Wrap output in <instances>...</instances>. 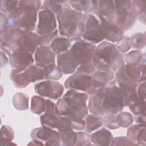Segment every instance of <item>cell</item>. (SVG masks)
I'll return each mask as SVG.
<instances>
[{"mask_svg":"<svg viewBox=\"0 0 146 146\" xmlns=\"http://www.w3.org/2000/svg\"><path fill=\"white\" fill-rule=\"evenodd\" d=\"M116 5L115 23L123 31L131 29L136 17L132 7V1H114Z\"/></svg>","mask_w":146,"mask_h":146,"instance_id":"5b68a950","label":"cell"},{"mask_svg":"<svg viewBox=\"0 0 146 146\" xmlns=\"http://www.w3.org/2000/svg\"><path fill=\"white\" fill-rule=\"evenodd\" d=\"M136 88L137 93L140 98L143 100H145V81L140 83L138 87Z\"/></svg>","mask_w":146,"mask_h":146,"instance_id":"f35d334b","label":"cell"},{"mask_svg":"<svg viewBox=\"0 0 146 146\" xmlns=\"http://www.w3.org/2000/svg\"><path fill=\"white\" fill-rule=\"evenodd\" d=\"M131 46L137 49H141L145 45V35L144 33H136L129 38Z\"/></svg>","mask_w":146,"mask_h":146,"instance_id":"83f0119b","label":"cell"},{"mask_svg":"<svg viewBox=\"0 0 146 146\" xmlns=\"http://www.w3.org/2000/svg\"><path fill=\"white\" fill-rule=\"evenodd\" d=\"M70 46L71 42L68 39L63 37H56L52 40L50 44V48L54 53L59 54L67 51Z\"/></svg>","mask_w":146,"mask_h":146,"instance_id":"44dd1931","label":"cell"},{"mask_svg":"<svg viewBox=\"0 0 146 146\" xmlns=\"http://www.w3.org/2000/svg\"><path fill=\"white\" fill-rule=\"evenodd\" d=\"M82 37L84 40L91 43H98L104 39L100 23L92 14L86 15Z\"/></svg>","mask_w":146,"mask_h":146,"instance_id":"ba28073f","label":"cell"},{"mask_svg":"<svg viewBox=\"0 0 146 146\" xmlns=\"http://www.w3.org/2000/svg\"><path fill=\"white\" fill-rule=\"evenodd\" d=\"M100 25L104 39L116 42L120 41L124 37V31L115 22L102 19Z\"/></svg>","mask_w":146,"mask_h":146,"instance_id":"5bb4252c","label":"cell"},{"mask_svg":"<svg viewBox=\"0 0 146 146\" xmlns=\"http://www.w3.org/2000/svg\"><path fill=\"white\" fill-rule=\"evenodd\" d=\"M68 3L72 9L78 12H88L91 11L92 1H69Z\"/></svg>","mask_w":146,"mask_h":146,"instance_id":"4316f807","label":"cell"},{"mask_svg":"<svg viewBox=\"0 0 146 146\" xmlns=\"http://www.w3.org/2000/svg\"><path fill=\"white\" fill-rule=\"evenodd\" d=\"M129 108L136 115L145 114V101L140 99L135 100L129 104Z\"/></svg>","mask_w":146,"mask_h":146,"instance_id":"f1b7e54d","label":"cell"},{"mask_svg":"<svg viewBox=\"0 0 146 146\" xmlns=\"http://www.w3.org/2000/svg\"><path fill=\"white\" fill-rule=\"evenodd\" d=\"M59 30L61 35L77 38L82 35L84 29L86 15L68 5L66 1L62 10L57 14Z\"/></svg>","mask_w":146,"mask_h":146,"instance_id":"7a4b0ae2","label":"cell"},{"mask_svg":"<svg viewBox=\"0 0 146 146\" xmlns=\"http://www.w3.org/2000/svg\"><path fill=\"white\" fill-rule=\"evenodd\" d=\"M43 46L42 36L38 34L29 33L21 34L17 39L14 51H21L33 54L39 47Z\"/></svg>","mask_w":146,"mask_h":146,"instance_id":"9c48e42d","label":"cell"},{"mask_svg":"<svg viewBox=\"0 0 146 146\" xmlns=\"http://www.w3.org/2000/svg\"><path fill=\"white\" fill-rule=\"evenodd\" d=\"M64 1H44L42 9H46L50 10L54 13L58 14L63 9V3Z\"/></svg>","mask_w":146,"mask_h":146,"instance_id":"1f68e13d","label":"cell"},{"mask_svg":"<svg viewBox=\"0 0 146 146\" xmlns=\"http://www.w3.org/2000/svg\"><path fill=\"white\" fill-rule=\"evenodd\" d=\"M113 76V71L108 68H96L94 72V78L104 85L111 82Z\"/></svg>","mask_w":146,"mask_h":146,"instance_id":"7402d4cb","label":"cell"},{"mask_svg":"<svg viewBox=\"0 0 146 146\" xmlns=\"http://www.w3.org/2000/svg\"><path fill=\"white\" fill-rule=\"evenodd\" d=\"M55 53L47 46H39L35 53V59L36 64L46 67L55 64Z\"/></svg>","mask_w":146,"mask_h":146,"instance_id":"e0dca14e","label":"cell"},{"mask_svg":"<svg viewBox=\"0 0 146 146\" xmlns=\"http://www.w3.org/2000/svg\"><path fill=\"white\" fill-rule=\"evenodd\" d=\"M45 70V78L58 80L62 76V72L55 64L44 67Z\"/></svg>","mask_w":146,"mask_h":146,"instance_id":"4dcf8cb0","label":"cell"},{"mask_svg":"<svg viewBox=\"0 0 146 146\" xmlns=\"http://www.w3.org/2000/svg\"><path fill=\"white\" fill-rule=\"evenodd\" d=\"M56 27L55 16L50 10L42 9L39 13V21L36 26L37 34L44 36L55 31Z\"/></svg>","mask_w":146,"mask_h":146,"instance_id":"30bf717a","label":"cell"},{"mask_svg":"<svg viewBox=\"0 0 146 146\" xmlns=\"http://www.w3.org/2000/svg\"><path fill=\"white\" fill-rule=\"evenodd\" d=\"M102 121L104 123V125L110 128L115 129L119 127L116 121V116H113L112 115H107L102 119Z\"/></svg>","mask_w":146,"mask_h":146,"instance_id":"8d00e7d4","label":"cell"},{"mask_svg":"<svg viewBox=\"0 0 146 146\" xmlns=\"http://www.w3.org/2000/svg\"><path fill=\"white\" fill-rule=\"evenodd\" d=\"M95 80L92 74L76 71L66 80L65 87L70 90L83 91L91 95Z\"/></svg>","mask_w":146,"mask_h":146,"instance_id":"52a82bcc","label":"cell"},{"mask_svg":"<svg viewBox=\"0 0 146 146\" xmlns=\"http://www.w3.org/2000/svg\"><path fill=\"white\" fill-rule=\"evenodd\" d=\"M135 121L139 124L145 125V114L136 115L135 116Z\"/></svg>","mask_w":146,"mask_h":146,"instance_id":"ab89813d","label":"cell"},{"mask_svg":"<svg viewBox=\"0 0 146 146\" xmlns=\"http://www.w3.org/2000/svg\"><path fill=\"white\" fill-rule=\"evenodd\" d=\"M35 90L40 95L55 99L63 94L64 88L57 82L47 80L36 83L35 85Z\"/></svg>","mask_w":146,"mask_h":146,"instance_id":"7c38bea8","label":"cell"},{"mask_svg":"<svg viewBox=\"0 0 146 146\" xmlns=\"http://www.w3.org/2000/svg\"><path fill=\"white\" fill-rule=\"evenodd\" d=\"M115 82L125 88H135L145 79V64H124L117 70Z\"/></svg>","mask_w":146,"mask_h":146,"instance_id":"277c9868","label":"cell"},{"mask_svg":"<svg viewBox=\"0 0 146 146\" xmlns=\"http://www.w3.org/2000/svg\"><path fill=\"white\" fill-rule=\"evenodd\" d=\"M133 10L136 17L145 24V1H132Z\"/></svg>","mask_w":146,"mask_h":146,"instance_id":"d4e9b609","label":"cell"},{"mask_svg":"<svg viewBox=\"0 0 146 146\" xmlns=\"http://www.w3.org/2000/svg\"><path fill=\"white\" fill-rule=\"evenodd\" d=\"M13 104L19 110H25L28 108V98L24 94L18 93L13 98Z\"/></svg>","mask_w":146,"mask_h":146,"instance_id":"f546056e","label":"cell"},{"mask_svg":"<svg viewBox=\"0 0 146 146\" xmlns=\"http://www.w3.org/2000/svg\"><path fill=\"white\" fill-rule=\"evenodd\" d=\"M34 140L39 144H43L45 141L46 145H59L61 139L59 133L52 130L51 128L43 127L34 129L31 134Z\"/></svg>","mask_w":146,"mask_h":146,"instance_id":"4fadbf2b","label":"cell"},{"mask_svg":"<svg viewBox=\"0 0 146 146\" xmlns=\"http://www.w3.org/2000/svg\"><path fill=\"white\" fill-rule=\"evenodd\" d=\"M23 71L30 83L45 78L44 67L38 64H32Z\"/></svg>","mask_w":146,"mask_h":146,"instance_id":"ac0fdd59","label":"cell"},{"mask_svg":"<svg viewBox=\"0 0 146 146\" xmlns=\"http://www.w3.org/2000/svg\"><path fill=\"white\" fill-rule=\"evenodd\" d=\"M34 59L32 54L15 50L10 55L11 66L18 71H22L32 64Z\"/></svg>","mask_w":146,"mask_h":146,"instance_id":"9a60e30c","label":"cell"},{"mask_svg":"<svg viewBox=\"0 0 146 146\" xmlns=\"http://www.w3.org/2000/svg\"><path fill=\"white\" fill-rule=\"evenodd\" d=\"M1 132H2V134H4L5 141H10L13 139V137H14V135L13 133V132L10 127L6 125H4L2 127Z\"/></svg>","mask_w":146,"mask_h":146,"instance_id":"74e56055","label":"cell"},{"mask_svg":"<svg viewBox=\"0 0 146 146\" xmlns=\"http://www.w3.org/2000/svg\"><path fill=\"white\" fill-rule=\"evenodd\" d=\"M88 95L74 90L67 91L56 105L57 112L71 120H83L88 113L86 102Z\"/></svg>","mask_w":146,"mask_h":146,"instance_id":"6da1fadb","label":"cell"},{"mask_svg":"<svg viewBox=\"0 0 146 146\" xmlns=\"http://www.w3.org/2000/svg\"><path fill=\"white\" fill-rule=\"evenodd\" d=\"M19 1H1V10L10 14L18 7Z\"/></svg>","mask_w":146,"mask_h":146,"instance_id":"e575fe53","label":"cell"},{"mask_svg":"<svg viewBox=\"0 0 146 146\" xmlns=\"http://www.w3.org/2000/svg\"><path fill=\"white\" fill-rule=\"evenodd\" d=\"M124 59L127 64L142 65L145 64V54L139 50H134L125 54Z\"/></svg>","mask_w":146,"mask_h":146,"instance_id":"603a6c76","label":"cell"},{"mask_svg":"<svg viewBox=\"0 0 146 146\" xmlns=\"http://www.w3.org/2000/svg\"><path fill=\"white\" fill-rule=\"evenodd\" d=\"M91 11L98 15L100 20L115 22L116 5L114 1H92Z\"/></svg>","mask_w":146,"mask_h":146,"instance_id":"8fae6325","label":"cell"},{"mask_svg":"<svg viewBox=\"0 0 146 146\" xmlns=\"http://www.w3.org/2000/svg\"><path fill=\"white\" fill-rule=\"evenodd\" d=\"M95 47L91 43L78 39L71 46L70 51L74 56L78 65H84L93 62Z\"/></svg>","mask_w":146,"mask_h":146,"instance_id":"8992f818","label":"cell"},{"mask_svg":"<svg viewBox=\"0 0 146 146\" xmlns=\"http://www.w3.org/2000/svg\"><path fill=\"white\" fill-rule=\"evenodd\" d=\"M93 62L95 68H108L113 71L124 64V57L116 46L108 42H102L95 48Z\"/></svg>","mask_w":146,"mask_h":146,"instance_id":"3957f363","label":"cell"},{"mask_svg":"<svg viewBox=\"0 0 146 146\" xmlns=\"http://www.w3.org/2000/svg\"><path fill=\"white\" fill-rule=\"evenodd\" d=\"M112 139V134L104 128L91 135V141L96 145H109Z\"/></svg>","mask_w":146,"mask_h":146,"instance_id":"ffe728a7","label":"cell"},{"mask_svg":"<svg viewBox=\"0 0 146 146\" xmlns=\"http://www.w3.org/2000/svg\"><path fill=\"white\" fill-rule=\"evenodd\" d=\"M116 121L119 127H127L133 122V117L128 112H122L116 116Z\"/></svg>","mask_w":146,"mask_h":146,"instance_id":"836d02e7","label":"cell"},{"mask_svg":"<svg viewBox=\"0 0 146 146\" xmlns=\"http://www.w3.org/2000/svg\"><path fill=\"white\" fill-rule=\"evenodd\" d=\"M115 46L119 52L125 53L127 52L131 47L129 42V38L124 36L120 41H119V43Z\"/></svg>","mask_w":146,"mask_h":146,"instance_id":"d590c367","label":"cell"},{"mask_svg":"<svg viewBox=\"0 0 146 146\" xmlns=\"http://www.w3.org/2000/svg\"><path fill=\"white\" fill-rule=\"evenodd\" d=\"M128 136L133 141H137L140 144L145 145V126L139 124L130 127L127 131Z\"/></svg>","mask_w":146,"mask_h":146,"instance_id":"d6986e66","label":"cell"},{"mask_svg":"<svg viewBox=\"0 0 146 146\" xmlns=\"http://www.w3.org/2000/svg\"><path fill=\"white\" fill-rule=\"evenodd\" d=\"M62 141L64 145H75L77 140V132L72 130L60 133Z\"/></svg>","mask_w":146,"mask_h":146,"instance_id":"d6a6232c","label":"cell"},{"mask_svg":"<svg viewBox=\"0 0 146 146\" xmlns=\"http://www.w3.org/2000/svg\"><path fill=\"white\" fill-rule=\"evenodd\" d=\"M46 100L39 96H34L31 99V111L38 115L45 111L46 108Z\"/></svg>","mask_w":146,"mask_h":146,"instance_id":"484cf974","label":"cell"},{"mask_svg":"<svg viewBox=\"0 0 146 146\" xmlns=\"http://www.w3.org/2000/svg\"><path fill=\"white\" fill-rule=\"evenodd\" d=\"M78 66L76 61L70 50L59 54L58 56V67L62 73H73Z\"/></svg>","mask_w":146,"mask_h":146,"instance_id":"2e32d148","label":"cell"},{"mask_svg":"<svg viewBox=\"0 0 146 146\" xmlns=\"http://www.w3.org/2000/svg\"><path fill=\"white\" fill-rule=\"evenodd\" d=\"M86 130L88 132H92L97 129L103 125L102 118L96 115H88L85 120Z\"/></svg>","mask_w":146,"mask_h":146,"instance_id":"cb8c5ba5","label":"cell"}]
</instances>
